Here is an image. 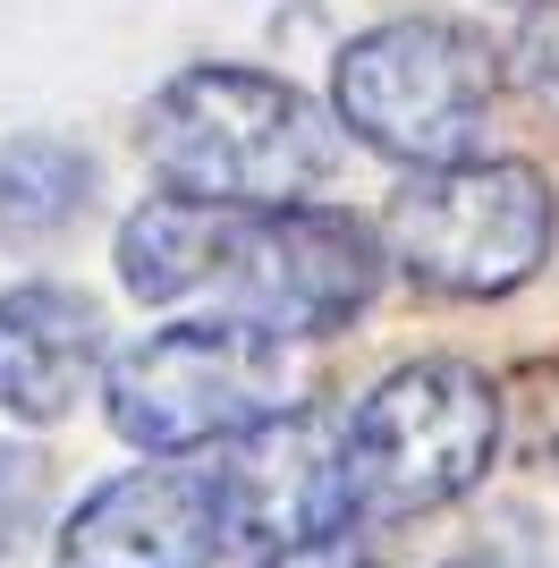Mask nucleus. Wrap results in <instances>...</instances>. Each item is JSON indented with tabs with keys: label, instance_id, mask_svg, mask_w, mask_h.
I'll return each instance as SVG.
<instances>
[{
	"label": "nucleus",
	"instance_id": "obj_4",
	"mask_svg": "<svg viewBox=\"0 0 559 568\" xmlns=\"http://www.w3.org/2000/svg\"><path fill=\"white\" fill-rule=\"evenodd\" d=\"M500 450V399L458 356H416L382 374L348 416V518H407L484 484Z\"/></svg>",
	"mask_w": 559,
	"mask_h": 568
},
{
	"label": "nucleus",
	"instance_id": "obj_14",
	"mask_svg": "<svg viewBox=\"0 0 559 568\" xmlns=\"http://www.w3.org/2000/svg\"><path fill=\"white\" fill-rule=\"evenodd\" d=\"M449 568H500V560H449Z\"/></svg>",
	"mask_w": 559,
	"mask_h": 568
},
{
	"label": "nucleus",
	"instance_id": "obj_9",
	"mask_svg": "<svg viewBox=\"0 0 559 568\" xmlns=\"http://www.w3.org/2000/svg\"><path fill=\"white\" fill-rule=\"evenodd\" d=\"M102 374V314L93 297L60 281H26L0 297V416L18 425H51L85 399V382Z\"/></svg>",
	"mask_w": 559,
	"mask_h": 568
},
{
	"label": "nucleus",
	"instance_id": "obj_7",
	"mask_svg": "<svg viewBox=\"0 0 559 568\" xmlns=\"http://www.w3.org/2000/svg\"><path fill=\"white\" fill-rule=\"evenodd\" d=\"M221 467V500H230V551L237 544H331L348 535V416L331 407H288L272 425L212 458Z\"/></svg>",
	"mask_w": 559,
	"mask_h": 568
},
{
	"label": "nucleus",
	"instance_id": "obj_12",
	"mask_svg": "<svg viewBox=\"0 0 559 568\" xmlns=\"http://www.w3.org/2000/svg\"><path fill=\"white\" fill-rule=\"evenodd\" d=\"M517 77L542 111H559V0H535L517 26Z\"/></svg>",
	"mask_w": 559,
	"mask_h": 568
},
{
	"label": "nucleus",
	"instance_id": "obj_2",
	"mask_svg": "<svg viewBox=\"0 0 559 568\" xmlns=\"http://www.w3.org/2000/svg\"><path fill=\"white\" fill-rule=\"evenodd\" d=\"M144 162L170 195L230 204V213H297L305 195L339 170L331 111L263 69H186L136 119Z\"/></svg>",
	"mask_w": 559,
	"mask_h": 568
},
{
	"label": "nucleus",
	"instance_id": "obj_5",
	"mask_svg": "<svg viewBox=\"0 0 559 568\" xmlns=\"http://www.w3.org/2000/svg\"><path fill=\"white\" fill-rule=\"evenodd\" d=\"M102 399H111L119 442H136L153 458L230 450L255 425L297 407L280 339L246 332V323H170V332L136 339L128 356H111Z\"/></svg>",
	"mask_w": 559,
	"mask_h": 568
},
{
	"label": "nucleus",
	"instance_id": "obj_13",
	"mask_svg": "<svg viewBox=\"0 0 559 568\" xmlns=\"http://www.w3.org/2000/svg\"><path fill=\"white\" fill-rule=\"evenodd\" d=\"M263 568H373L356 535H331V544H297V551H272Z\"/></svg>",
	"mask_w": 559,
	"mask_h": 568
},
{
	"label": "nucleus",
	"instance_id": "obj_10",
	"mask_svg": "<svg viewBox=\"0 0 559 568\" xmlns=\"http://www.w3.org/2000/svg\"><path fill=\"white\" fill-rule=\"evenodd\" d=\"M93 204V162L69 136H9L0 144V246H51Z\"/></svg>",
	"mask_w": 559,
	"mask_h": 568
},
{
	"label": "nucleus",
	"instance_id": "obj_1",
	"mask_svg": "<svg viewBox=\"0 0 559 568\" xmlns=\"http://www.w3.org/2000/svg\"><path fill=\"white\" fill-rule=\"evenodd\" d=\"M119 281L144 306L212 297V323H246L263 339H323L373 306L382 246L356 213H230L195 195H153L119 230Z\"/></svg>",
	"mask_w": 559,
	"mask_h": 568
},
{
	"label": "nucleus",
	"instance_id": "obj_3",
	"mask_svg": "<svg viewBox=\"0 0 559 568\" xmlns=\"http://www.w3.org/2000/svg\"><path fill=\"white\" fill-rule=\"evenodd\" d=\"M491 94H500V60L475 26L458 18H390L365 26L339 69H331V111L356 144L390 153L416 170L475 162L484 144Z\"/></svg>",
	"mask_w": 559,
	"mask_h": 568
},
{
	"label": "nucleus",
	"instance_id": "obj_8",
	"mask_svg": "<svg viewBox=\"0 0 559 568\" xmlns=\"http://www.w3.org/2000/svg\"><path fill=\"white\" fill-rule=\"evenodd\" d=\"M221 551H230L221 467L195 458L111 475L60 526V568H212Z\"/></svg>",
	"mask_w": 559,
	"mask_h": 568
},
{
	"label": "nucleus",
	"instance_id": "obj_11",
	"mask_svg": "<svg viewBox=\"0 0 559 568\" xmlns=\"http://www.w3.org/2000/svg\"><path fill=\"white\" fill-rule=\"evenodd\" d=\"M51 518V467L43 450H18V442H0V560H18Z\"/></svg>",
	"mask_w": 559,
	"mask_h": 568
},
{
	"label": "nucleus",
	"instance_id": "obj_6",
	"mask_svg": "<svg viewBox=\"0 0 559 568\" xmlns=\"http://www.w3.org/2000/svg\"><path fill=\"white\" fill-rule=\"evenodd\" d=\"M559 204L535 162H449L390 195V255L441 297H509L551 255Z\"/></svg>",
	"mask_w": 559,
	"mask_h": 568
}]
</instances>
